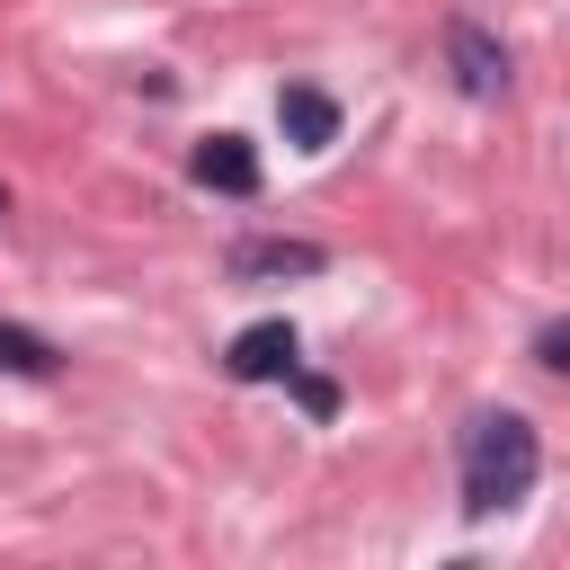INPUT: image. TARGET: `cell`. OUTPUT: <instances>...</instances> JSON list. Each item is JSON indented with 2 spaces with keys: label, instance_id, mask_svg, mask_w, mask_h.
Wrapping results in <instances>:
<instances>
[{
  "label": "cell",
  "instance_id": "6da1fadb",
  "mask_svg": "<svg viewBox=\"0 0 570 570\" xmlns=\"http://www.w3.org/2000/svg\"><path fill=\"white\" fill-rule=\"evenodd\" d=\"M543 472V445H534V419L517 410H481L463 428V517H499L534 490Z\"/></svg>",
  "mask_w": 570,
  "mask_h": 570
},
{
  "label": "cell",
  "instance_id": "7a4b0ae2",
  "mask_svg": "<svg viewBox=\"0 0 570 570\" xmlns=\"http://www.w3.org/2000/svg\"><path fill=\"white\" fill-rule=\"evenodd\" d=\"M445 62H454V89H463V98H508V45H499L490 27L454 18V27H445Z\"/></svg>",
  "mask_w": 570,
  "mask_h": 570
},
{
  "label": "cell",
  "instance_id": "3957f363",
  "mask_svg": "<svg viewBox=\"0 0 570 570\" xmlns=\"http://www.w3.org/2000/svg\"><path fill=\"white\" fill-rule=\"evenodd\" d=\"M294 356H303L294 321H249V330L223 347V374H232V383H285V374H294Z\"/></svg>",
  "mask_w": 570,
  "mask_h": 570
},
{
  "label": "cell",
  "instance_id": "277c9868",
  "mask_svg": "<svg viewBox=\"0 0 570 570\" xmlns=\"http://www.w3.org/2000/svg\"><path fill=\"white\" fill-rule=\"evenodd\" d=\"M187 169H196V187H214V196H258V151H249L240 134H205Z\"/></svg>",
  "mask_w": 570,
  "mask_h": 570
},
{
  "label": "cell",
  "instance_id": "5b68a950",
  "mask_svg": "<svg viewBox=\"0 0 570 570\" xmlns=\"http://www.w3.org/2000/svg\"><path fill=\"white\" fill-rule=\"evenodd\" d=\"M276 116H285V142H303V151H330V142H338V98H321V89H303V80L276 89Z\"/></svg>",
  "mask_w": 570,
  "mask_h": 570
},
{
  "label": "cell",
  "instance_id": "8992f818",
  "mask_svg": "<svg viewBox=\"0 0 570 570\" xmlns=\"http://www.w3.org/2000/svg\"><path fill=\"white\" fill-rule=\"evenodd\" d=\"M321 267V240H240L232 249V276H312Z\"/></svg>",
  "mask_w": 570,
  "mask_h": 570
},
{
  "label": "cell",
  "instance_id": "52a82bcc",
  "mask_svg": "<svg viewBox=\"0 0 570 570\" xmlns=\"http://www.w3.org/2000/svg\"><path fill=\"white\" fill-rule=\"evenodd\" d=\"M0 365H9V374H36V383H45V374H53L62 356H53V347H45L36 330H18V321H0Z\"/></svg>",
  "mask_w": 570,
  "mask_h": 570
},
{
  "label": "cell",
  "instance_id": "ba28073f",
  "mask_svg": "<svg viewBox=\"0 0 570 570\" xmlns=\"http://www.w3.org/2000/svg\"><path fill=\"white\" fill-rule=\"evenodd\" d=\"M561 347H570V330H561V321H543V330H534V365H552V374H561V365H570Z\"/></svg>",
  "mask_w": 570,
  "mask_h": 570
}]
</instances>
